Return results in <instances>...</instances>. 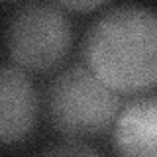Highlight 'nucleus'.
Returning <instances> with one entry per match:
<instances>
[{
    "label": "nucleus",
    "instance_id": "5",
    "mask_svg": "<svg viewBox=\"0 0 157 157\" xmlns=\"http://www.w3.org/2000/svg\"><path fill=\"white\" fill-rule=\"evenodd\" d=\"M114 145L124 155L157 157V98H140L122 110Z\"/></svg>",
    "mask_w": 157,
    "mask_h": 157
},
{
    "label": "nucleus",
    "instance_id": "3",
    "mask_svg": "<svg viewBox=\"0 0 157 157\" xmlns=\"http://www.w3.org/2000/svg\"><path fill=\"white\" fill-rule=\"evenodd\" d=\"M71 24L67 16L49 4H28L8 22L6 47L18 67L49 71L65 59L71 47Z\"/></svg>",
    "mask_w": 157,
    "mask_h": 157
},
{
    "label": "nucleus",
    "instance_id": "4",
    "mask_svg": "<svg viewBox=\"0 0 157 157\" xmlns=\"http://www.w3.org/2000/svg\"><path fill=\"white\" fill-rule=\"evenodd\" d=\"M37 114V98L29 78L12 65L0 73V140L4 145L24 140Z\"/></svg>",
    "mask_w": 157,
    "mask_h": 157
},
{
    "label": "nucleus",
    "instance_id": "6",
    "mask_svg": "<svg viewBox=\"0 0 157 157\" xmlns=\"http://www.w3.org/2000/svg\"><path fill=\"white\" fill-rule=\"evenodd\" d=\"M59 6L75 10V12H88V10H94L100 4H104L106 0H55Z\"/></svg>",
    "mask_w": 157,
    "mask_h": 157
},
{
    "label": "nucleus",
    "instance_id": "1",
    "mask_svg": "<svg viewBox=\"0 0 157 157\" xmlns=\"http://www.w3.org/2000/svg\"><path fill=\"white\" fill-rule=\"evenodd\" d=\"M85 61L118 92L157 85V14L124 6L106 12L88 29Z\"/></svg>",
    "mask_w": 157,
    "mask_h": 157
},
{
    "label": "nucleus",
    "instance_id": "7",
    "mask_svg": "<svg viewBox=\"0 0 157 157\" xmlns=\"http://www.w3.org/2000/svg\"><path fill=\"white\" fill-rule=\"evenodd\" d=\"M47 153L51 155H94V149L85 145H63V147H53Z\"/></svg>",
    "mask_w": 157,
    "mask_h": 157
},
{
    "label": "nucleus",
    "instance_id": "2",
    "mask_svg": "<svg viewBox=\"0 0 157 157\" xmlns=\"http://www.w3.org/2000/svg\"><path fill=\"white\" fill-rule=\"evenodd\" d=\"M49 118L67 137H92L108 130L120 110V96L88 65L63 71L49 88Z\"/></svg>",
    "mask_w": 157,
    "mask_h": 157
}]
</instances>
